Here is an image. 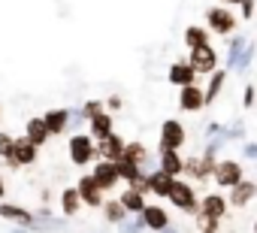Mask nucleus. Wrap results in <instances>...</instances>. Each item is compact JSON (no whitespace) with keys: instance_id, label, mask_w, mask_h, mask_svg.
Segmentation results:
<instances>
[{"instance_id":"4","label":"nucleus","mask_w":257,"mask_h":233,"mask_svg":"<svg viewBox=\"0 0 257 233\" xmlns=\"http://www.w3.org/2000/svg\"><path fill=\"white\" fill-rule=\"evenodd\" d=\"M188 64L194 67L197 76H212V73L218 70V52H215V46L209 43V46L191 49V52H188Z\"/></svg>"},{"instance_id":"33","label":"nucleus","mask_w":257,"mask_h":233,"mask_svg":"<svg viewBox=\"0 0 257 233\" xmlns=\"http://www.w3.org/2000/svg\"><path fill=\"white\" fill-rule=\"evenodd\" d=\"M224 4H227V7H242L245 0H224Z\"/></svg>"},{"instance_id":"26","label":"nucleus","mask_w":257,"mask_h":233,"mask_svg":"<svg viewBox=\"0 0 257 233\" xmlns=\"http://www.w3.org/2000/svg\"><path fill=\"white\" fill-rule=\"evenodd\" d=\"M103 218L109 221V224H118V221H124V206H121V200H103Z\"/></svg>"},{"instance_id":"5","label":"nucleus","mask_w":257,"mask_h":233,"mask_svg":"<svg viewBox=\"0 0 257 233\" xmlns=\"http://www.w3.org/2000/svg\"><path fill=\"white\" fill-rule=\"evenodd\" d=\"M212 179H215L218 188H227V191H230L233 185H239V182L245 179V167H242L239 161H221V164H215Z\"/></svg>"},{"instance_id":"9","label":"nucleus","mask_w":257,"mask_h":233,"mask_svg":"<svg viewBox=\"0 0 257 233\" xmlns=\"http://www.w3.org/2000/svg\"><path fill=\"white\" fill-rule=\"evenodd\" d=\"M76 191H79V197H82V206H88V209H100V206H103V191L97 188V182L91 179V173H85V176L79 179Z\"/></svg>"},{"instance_id":"21","label":"nucleus","mask_w":257,"mask_h":233,"mask_svg":"<svg viewBox=\"0 0 257 233\" xmlns=\"http://www.w3.org/2000/svg\"><path fill=\"white\" fill-rule=\"evenodd\" d=\"M209 43H212V31L209 28H203V25L185 28V46H188V52L191 49H200V46H209Z\"/></svg>"},{"instance_id":"12","label":"nucleus","mask_w":257,"mask_h":233,"mask_svg":"<svg viewBox=\"0 0 257 233\" xmlns=\"http://www.w3.org/2000/svg\"><path fill=\"white\" fill-rule=\"evenodd\" d=\"M206 106V91L200 85H185L179 94V109L182 112H200Z\"/></svg>"},{"instance_id":"29","label":"nucleus","mask_w":257,"mask_h":233,"mask_svg":"<svg viewBox=\"0 0 257 233\" xmlns=\"http://www.w3.org/2000/svg\"><path fill=\"white\" fill-rule=\"evenodd\" d=\"M0 215H4V218H13V221H28V218H31V215L22 212L19 206H7V203H0Z\"/></svg>"},{"instance_id":"18","label":"nucleus","mask_w":257,"mask_h":233,"mask_svg":"<svg viewBox=\"0 0 257 233\" xmlns=\"http://www.w3.org/2000/svg\"><path fill=\"white\" fill-rule=\"evenodd\" d=\"M140 215H143V224H146L149 230H167V227H170V215H167V209H161V206H146Z\"/></svg>"},{"instance_id":"10","label":"nucleus","mask_w":257,"mask_h":233,"mask_svg":"<svg viewBox=\"0 0 257 233\" xmlns=\"http://www.w3.org/2000/svg\"><path fill=\"white\" fill-rule=\"evenodd\" d=\"M251 200H257V182H254V179H242L239 185L230 188V200H227V203H230L233 209H245Z\"/></svg>"},{"instance_id":"22","label":"nucleus","mask_w":257,"mask_h":233,"mask_svg":"<svg viewBox=\"0 0 257 233\" xmlns=\"http://www.w3.org/2000/svg\"><path fill=\"white\" fill-rule=\"evenodd\" d=\"M115 167H118L121 182H127V185H137L140 179H146V170H143V167H137V164H131L127 158H118V161H115Z\"/></svg>"},{"instance_id":"23","label":"nucleus","mask_w":257,"mask_h":233,"mask_svg":"<svg viewBox=\"0 0 257 233\" xmlns=\"http://www.w3.org/2000/svg\"><path fill=\"white\" fill-rule=\"evenodd\" d=\"M158 170H164V173H170L173 179H179L182 173H185V158L179 155V152H161V167Z\"/></svg>"},{"instance_id":"2","label":"nucleus","mask_w":257,"mask_h":233,"mask_svg":"<svg viewBox=\"0 0 257 233\" xmlns=\"http://www.w3.org/2000/svg\"><path fill=\"white\" fill-rule=\"evenodd\" d=\"M236 25H239V19H236L227 7H209V10H206V28H209L212 34L230 37V34L236 31Z\"/></svg>"},{"instance_id":"25","label":"nucleus","mask_w":257,"mask_h":233,"mask_svg":"<svg viewBox=\"0 0 257 233\" xmlns=\"http://www.w3.org/2000/svg\"><path fill=\"white\" fill-rule=\"evenodd\" d=\"M79 206H82V197H79L76 185H73V188H64V191H61V209H64V215H76Z\"/></svg>"},{"instance_id":"11","label":"nucleus","mask_w":257,"mask_h":233,"mask_svg":"<svg viewBox=\"0 0 257 233\" xmlns=\"http://www.w3.org/2000/svg\"><path fill=\"white\" fill-rule=\"evenodd\" d=\"M124 140H121V134H109V137H103V140H97V158L100 161H118L121 155H124Z\"/></svg>"},{"instance_id":"30","label":"nucleus","mask_w":257,"mask_h":233,"mask_svg":"<svg viewBox=\"0 0 257 233\" xmlns=\"http://www.w3.org/2000/svg\"><path fill=\"white\" fill-rule=\"evenodd\" d=\"M13 146H16V137H10V134L0 131V158H4V161L13 155Z\"/></svg>"},{"instance_id":"28","label":"nucleus","mask_w":257,"mask_h":233,"mask_svg":"<svg viewBox=\"0 0 257 233\" xmlns=\"http://www.w3.org/2000/svg\"><path fill=\"white\" fill-rule=\"evenodd\" d=\"M194 218H197V230H200V233H218V227H221V221H218V218H212V215L197 212Z\"/></svg>"},{"instance_id":"14","label":"nucleus","mask_w":257,"mask_h":233,"mask_svg":"<svg viewBox=\"0 0 257 233\" xmlns=\"http://www.w3.org/2000/svg\"><path fill=\"white\" fill-rule=\"evenodd\" d=\"M227 197H221L218 191H212V194H206V197H200V209L197 212H203V215H212V218H224L227 215Z\"/></svg>"},{"instance_id":"27","label":"nucleus","mask_w":257,"mask_h":233,"mask_svg":"<svg viewBox=\"0 0 257 233\" xmlns=\"http://www.w3.org/2000/svg\"><path fill=\"white\" fill-rule=\"evenodd\" d=\"M224 79H227V73L224 70H215L212 76H209V88H206V106L221 94V88H224Z\"/></svg>"},{"instance_id":"19","label":"nucleus","mask_w":257,"mask_h":233,"mask_svg":"<svg viewBox=\"0 0 257 233\" xmlns=\"http://www.w3.org/2000/svg\"><path fill=\"white\" fill-rule=\"evenodd\" d=\"M173 182H176V179H173L170 173H164V170H152V173H149V191L158 194V197H170Z\"/></svg>"},{"instance_id":"31","label":"nucleus","mask_w":257,"mask_h":233,"mask_svg":"<svg viewBox=\"0 0 257 233\" xmlns=\"http://www.w3.org/2000/svg\"><path fill=\"white\" fill-rule=\"evenodd\" d=\"M97 112H103V106H100V100H91V103H85V115L88 119H94Z\"/></svg>"},{"instance_id":"3","label":"nucleus","mask_w":257,"mask_h":233,"mask_svg":"<svg viewBox=\"0 0 257 233\" xmlns=\"http://www.w3.org/2000/svg\"><path fill=\"white\" fill-rule=\"evenodd\" d=\"M167 200H170L176 209H182V212H197V209H200V197H197L194 185L185 182V179H176V182H173V191H170Z\"/></svg>"},{"instance_id":"34","label":"nucleus","mask_w":257,"mask_h":233,"mask_svg":"<svg viewBox=\"0 0 257 233\" xmlns=\"http://www.w3.org/2000/svg\"><path fill=\"white\" fill-rule=\"evenodd\" d=\"M7 194V185H4V179H0V197H4Z\"/></svg>"},{"instance_id":"7","label":"nucleus","mask_w":257,"mask_h":233,"mask_svg":"<svg viewBox=\"0 0 257 233\" xmlns=\"http://www.w3.org/2000/svg\"><path fill=\"white\" fill-rule=\"evenodd\" d=\"M37 155H40V149L34 143H28L25 137H19L16 146H13V155L7 158V164H10V170H22V167L37 164Z\"/></svg>"},{"instance_id":"32","label":"nucleus","mask_w":257,"mask_h":233,"mask_svg":"<svg viewBox=\"0 0 257 233\" xmlns=\"http://www.w3.org/2000/svg\"><path fill=\"white\" fill-rule=\"evenodd\" d=\"M254 7H257V0H245V4H242V16L251 19V16H254Z\"/></svg>"},{"instance_id":"15","label":"nucleus","mask_w":257,"mask_h":233,"mask_svg":"<svg viewBox=\"0 0 257 233\" xmlns=\"http://www.w3.org/2000/svg\"><path fill=\"white\" fill-rule=\"evenodd\" d=\"M170 85H176V88L197 85V73H194V67H191L188 61H176V64L170 67Z\"/></svg>"},{"instance_id":"6","label":"nucleus","mask_w":257,"mask_h":233,"mask_svg":"<svg viewBox=\"0 0 257 233\" xmlns=\"http://www.w3.org/2000/svg\"><path fill=\"white\" fill-rule=\"evenodd\" d=\"M185 128H182V122L179 119H167L164 125H161V152H179L182 146H185Z\"/></svg>"},{"instance_id":"20","label":"nucleus","mask_w":257,"mask_h":233,"mask_svg":"<svg viewBox=\"0 0 257 233\" xmlns=\"http://www.w3.org/2000/svg\"><path fill=\"white\" fill-rule=\"evenodd\" d=\"M121 206H124V212L127 215H140L143 209H146V194L143 191H137V188H127V191H121Z\"/></svg>"},{"instance_id":"1","label":"nucleus","mask_w":257,"mask_h":233,"mask_svg":"<svg viewBox=\"0 0 257 233\" xmlns=\"http://www.w3.org/2000/svg\"><path fill=\"white\" fill-rule=\"evenodd\" d=\"M67 152H70L73 167H91V164L97 161V140H94L91 134H76V137L70 140Z\"/></svg>"},{"instance_id":"16","label":"nucleus","mask_w":257,"mask_h":233,"mask_svg":"<svg viewBox=\"0 0 257 233\" xmlns=\"http://www.w3.org/2000/svg\"><path fill=\"white\" fill-rule=\"evenodd\" d=\"M43 122H46V128H49L52 137H61L67 131V125H70V109H49L43 115Z\"/></svg>"},{"instance_id":"13","label":"nucleus","mask_w":257,"mask_h":233,"mask_svg":"<svg viewBox=\"0 0 257 233\" xmlns=\"http://www.w3.org/2000/svg\"><path fill=\"white\" fill-rule=\"evenodd\" d=\"M25 140H28V143H34L37 149H43V146H49V140H52V134H49V128H46V122H43V115H40V119H28V125H25Z\"/></svg>"},{"instance_id":"17","label":"nucleus","mask_w":257,"mask_h":233,"mask_svg":"<svg viewBox=\"0 0 257 233\" xmlns=\"http://www.w3.org/2000/svg\"><path fill=\"white\" fill-rule=\"evenodd\" d=\"M112 125H115V119H112L109 112H97L94 119H88V134H91L94 140H103V137H109V134L115 131Z\"/></svg>"},{"instance_id":"24","label":"nucleus","mask_w":257,"mask_h":233,"mask_svg":"<svg viewBox=\"0 0 257 233\" xmlns=\"http://www.w3.org/2000/svg\"><path fill=\"white\" fill-rule=\"evenodd\" d=\"M121 158H127L131 164H137V167H143V170L149 167V149H146V143H127Z\"/></svg>"},{"instance_id":"8","label":"nucleus","mask_w":257,"mask_h":233,"mask_svg":"<svg viewBox=\"0 0 257 233\" xmlns=\"http://www.w3.org/2000/svg\"><path fill=\"white\" fill-rule=\"evenodd\" d=\"M91 179L97 182L100 191H115V185L121 182L115 161H97V167H91Z\"/></svg>"},{"instance_id":"36","label":"nucleus","mask_w":257,"mask_h":233,"mask_svg":"<svg viewBox=\"0 0 257 233\" xmlns=\"http://www.w3.org/2000/svg\"><path fill=\"white\" fill-rule=\"evenodd\" d=\"M0 119H4V109H0Z\"/></svg>"},{"instance_id":"35","label":"nucleus","mask_w":257,"mask_h":233,"mask_svg":"<svg viewBox=\"0 0 257 233\" xmlns=\"http://www.w3.org/2000/svg\"><path fill=\"white\" fill-rule=\"evenodd\" d=\"M254 233H257V218H254Z\"/></svg>"}]
</instances>
